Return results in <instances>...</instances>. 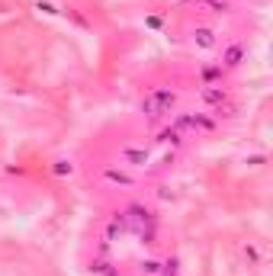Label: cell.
Returning a JSON list of instances; mask_svg holds the SVG:
<instances>
[{"instance_id": "obj_1", "label": "cell", "mask_w": 273, "mask_h": 276, "mask_svg": "<svg viewBox=\"0 0 273 276\" xmlns=\"http://www.w3.org/2000/svg\"><path fill=\"white\" fill-rule=\"evenodd\" d=\"M145 112L148 116H161V112H167L170 106H174V94L170 90H158V94H151V97H145Z\"/></svg>"}, {"instance_id": "obj_2", "label": "cell", "mask_w": 273, "mask_h": 276, "mask_svg": "<svg viewBox=\"0 0 273 276\" xmlns=\"http://www.w3.org/2000/svg\"><path fill=\"white\" fill-rule=\"evenodd\" d=\"M238 58H241V48H228V55H225V65H238Z\"/></svg>"}, {"instance_id": "obj_3", "label": "cell", "mask_w": 273, "mask_h": 276, "mask_svg": "<svg viewBox=\"0 0 273 276\" xmlns=\"http://www.w3.org/2000/svg\"><path fill=\"white\" fill-rule=\"evenodd\" d=\"M199 45H212V33H209V29H199Z\"/></svg>"}, {"instance_id": "obj_4", "label": "cell", "mask_w": 273, "mask_h": 276, "mask_svg": "<svg viewBox=\"0 0 273 276\" xmlns=\"http://www.w3.org/2000/svg\"><path fill=\"white\" fill-rule=\"evenodd\" d=\"M222 97H225V94H219V90H206V100H212V103H219Z\"/></svg>"}]
</instances>
